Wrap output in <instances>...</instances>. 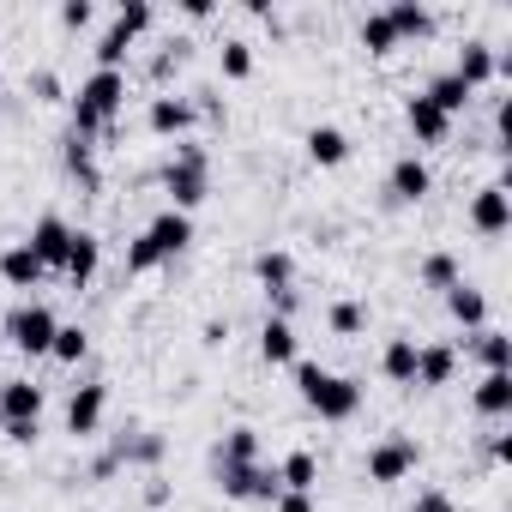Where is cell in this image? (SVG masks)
<instances>
[{"instance_id": "obj_1", "label": "cell", "mask_w": 512, "mask_h": 512, "mask_svg": "<svg viewBox=\"0 0 512 512\" xmlns=\"http://www.w3.org/2000/svg\"><path fill=\"white\" fill-rule=\"evenodd\" d=\"M127 109V73H103L91 67L73 91V133L79 139H115V121Z\"/></svg>"}, {"instance_id": "obj_2", "label": "cell", "mask_w": 512, "mask_h": 512, "mask_svg": "<svg viewBox=\"0 0 512 512\" xmlns=\"http://www.w3.org/2000/svg\"><path fill=\"white\" fill-rule=\"evenodd\" d=\"M163 193H169V211H181V217H193L205 205V193H211V157H205V145H193V139L175 145V163L163 169Z\"/></svg>"}, {"instance_id": "obj_3", "label": "cell", "mask_w": 512, "mask_h": 512, "mask_svg": "<svg viewBox=\"0 0 512 512\" xmlns=\"http://www.w3.org/2000/svg\"><path fill=\"white\" fill-rule=\"evenodd\" d=\"M157 25V13H151V0H127L121 7V19L97 37V67L103 73H127V55H133V43L145 37Z\"/></svg>"}, {"instance_id": "obj_4", "label": "cell", "mask_w": 512, "mask_h": 512, "mask_svg": "<svg viewBox=\"0 0 512 512\" xmlns=\"http://www.w3.org/2000/svg\"><path fill=\"white\" fill-rule=\"evenodd\" d=\"M55 332H61V320H55L43 302L13 308V314H7V326H0V338H7L19 356H49V350H55Z\"/></svg>"}, {"instance_id": "obj_5", "label": "cell", "mask_w": 512, "mask_h": 512, "mask_svg": "<svg viewBox=\"0 0 512 512\" xmlns=\"http://www.w3.org/2000/svg\"><path fill=\"white\" fill-rule=\"evenodd\" d=\"M416 464H422L416 434H386L380 446H368V482H380V488H392V482L416 476Z\"/></svg>"}, {"instance_id": "obj_6", "label": "cell", "mask_w": 512, "mask_h": 512, "mask_svg": "<svg viewBox=\"0 0 512 512\" xmlns=\"http://www.w3.org/2000/svg\"><path fill=\"white\" fill-rule=\"evenodd\" d=\"M302 404H308L320 422H350V416L362 410V380H350V374H332V368H326V380H320Z\"/></svg>"}, {"instance_id": "obj_7", "label": "cell", "mask_w": 512, "mask_h": 512, "mask_svg": "<svg viewBox=\"0 0 512 512\" xmlns=\"http://www.w3.org/2000/svg\"><path fill=\"white\" fill-rule=\"evenodd\" d=\"M253 278H260V290L278 302V320H290V308H296V260L284 247H266V253H253Z\"/></svg>"}, {"instance_id": "obj_8", "label": "cell", "mask_w": 512, "mask_h": 512, "mask_svg": "<svg viewBox=\"0 0 512 512\" xmlns=\"http://www.w3.org/2000/svg\"><path fill=\"white\" fill-rule=\"evenodd\" d=\"M193 121H199L193 97L163 91V97H151V103H145V127H151L157 139H187V133H193Z\"/></svg>"}, {"instance_id": "obj_9", "label": "cell", "mask_w": 512, "mask_h": 512, "mask_svg": "<svg viewBox=\"0 0 512 512\" xmlns=\"http://www.w3.org/2000/svg\"><path fill=\"white\" fill-rule=\"evenodd\" d=\"M470 229L488 235V241L512 229V193H506V181H488V187L470 199Z\"/></svg>"}, {"instance_id": "obj_10", "label": "cell", "mask_w": 512, "mask_h": 512, "mask_svg": "<svg viewBox=\"0 0 512 512\" xmlns=\"http://www.w3.org/2000/svg\"><path fill=\"white\" fill-rule=\"evenodd\" d=\"M139 235H145V241L157 247V260L169 266L175 253H187V247H193V217H181V211H157V217H151V223H145Z\"/></svg>"}, {"instance_id": "obj_11", "label": "cell", "mask_w": 512, "mask_h": 512, "mask_svg": "<svg viewBox=\"0 0 512 512\" xmlns=\"http://www.w3.org/2000/svg\"><path fill=\"white\" fill-rule=\"evenodd\" d=\"M386 193H392L398 205H422V199L434 193V169H428V163L410 151V157H398V163H392V175H386Z\"/></svg>"}, {"instance_id": "obj_12", "label": "cell", "mask_w": 512, "mask_h": 512, "mask_svg": "<svg viewBox=\"0 0 512 512\" xmlns=\"http://www.w3.org/2000/svg\"><path fill=\"white\" fill-rule=\"evenodd\" d=\"M103 410H109V386H103V380H91V386H79V392L67 398V434H79V440H91V434L103 428Z\"/></svg>"}, {"instance_id": "obj_13", "label": "cell", "mask_w": 512, "mask_h": 512, "mask_svg": "<svg viewBox=\"0 0 512 512\" xmlns=\"http://www.w3.org/2000/svg\"><path fill=\"white\" fill-rule=\"evenodd\" d=\"M67 241H73V223H67V217H55V211H43V217L31 223V235H25V247L43 260V272L67 260Z\"/></svg>"}, {"instance_id": "obj_14", "label": "cell", "mask_w": 512, "mask_h": 512, "mask_svg": "<svg viewBox=\"0 0 512 512\" xmlns=\"http://www.w3.org/2000/svg\"><path fill=\"white\" fill-rule=\"evenodd\" d=\"M97 266H103V241H97L91 229H73V241H67V260H61L67 284H73V290H85V284L97 278Z\"/></svg>"}, {"instance_id": "obj_15", "label": "cell", "mask_w": 512, "mask_h": 512, "mask_svg": "<svg viewBox=\"0 0 512 512\" xmlns=\"http://www.w3.org/2000/svg\"><path fill=\"white\" fill-rule=\"evenodd\" d=\"M404 127L416 133V145H446L458 121H446V115H440V109H434V103L416 91V97H404Z\"/></svg>"}, {"instance_id": "obj_16", "label": "cell", "mask_w": 512, "mask_h": 512, "mask_svg": "<svg viewBox=\"0 0 512 512\" xmlns=\"http://www.w3.org/2000/svg\"><path fill=\"white\" fill-rule=\"evenodd\" d=\"M452 374H458V350L452 344H416V386L422 392L452 386Z\"/></svg>"}, {"instance_id": "obj_17", "label": "cell", "mask_w": 512, "mask_h": 512, "mask_svg": "<svg viewBox=\"0 0 512 512\" xmlns=\"http://www.w3.org/2000/svg\"><path fill=\"white\" fill-rule=\"evenodd\" d=\"M260 362H272V368H290V362H302V338H296V326L290 320H266L260 326Z\"/></svg>"}, {"instance_id": "obj_18", "label": "cell", "mask_w": 512, "mask_h": 512, "mask_svg": "<svg viewBox=\"0 0 512 512\" xmlns=\"http://www.w3.org/2000/svg\"><path fill=\"white\" fill-rule=\"evenodd\" d=\"M422 97H428V103H434V109H440L446 121H458V115H464V109L476 103V91H470V85H464L458 73H434V79L422 85Z\"/></svg>"}, {"instance_id": "obj_19", "label": "cell", "mask_w": 512, "mask_h": 512, "mask_svg": "<svg viewBox=\"0 0 512 512\" xmlns=\"http://www.w3.org/2000/svg\"><path fill=\"white\" fill-rule=\"evenodd\" d=\"M43 416V386L37 380H7L0 386V422H37Z\"/></svg>"}, {"instance_id": "obj_20", "label": "cell", "mask_w": 512, "mask_h": 512, "mask_svg": "<svg viewBox=\"0 0 512 512\" xmlns=\"http://www.w3.org/2000/svg\"><path fill=\"white\" fill-rule=\"evenodd\" d=\"M0 284H7V290H37L43 284V260L25 241H13L7 253H0Z\"/></svg>"}, {"instance_id": "obj_21", "label": "cell", "mask_w": 512, "mask_h": 512, "mask_svg": "<svg viewBox=\"0 0 512 512\" xmlns=\"http://www.w3.org/2000/svg\"><path fill=\"white\" fill-rule=\"evenodd\" d=\"M446 73H458L470 91H482V85H494V49L482 43V37H470L464 49H458V61L446 67Z\"/></svg>"}, {"instance_id": "obj_22", "label": "cell", "mask_w": 512, "mask_h": 512, "mask_svg": "<svg viewBox=\"0 0 512 512\" xmlns=\"http://www.w3.org/2000/svg\"><path fill=\"white\" fill-rule=\"evenodd\" d=\"M470 356L482 362V374H512V338H506L500 326L470 332Z\"/></svg>"}, {"instance_id": "obj_23", "label": "cell", "mask_w": 512, "mask_h": 512, "mask_svg": "<svg viewBox=\"0 0 512 512\" xmlns=\"http://www.w3.org/2000/svg\"><path fill=\"white\" fill-rule=\"evenodd\" d=\"M302 145H308V157H314L320 169H344V163H350V133H344V127H308Z\"/></svg>"}, {"instance_id": "obj_24", "label": "cell", "mask_w": 512, "mask_h": 512, "mask_svg": "<svg viewBox=\"0 0 512 512\" xmlns=\"http://www.w3.org/2000/svg\"><path fill=\"white\" fill-rule=\"evenodd\" d=\"M470 404H476V416H488V422L512 416V374H482L476 392H470Z\"/></svg>"}, {"instance_id": "obj_25", "label": "cell", "mask_w": 512, "mask_h": 512, "mask_svg": "<svg viewBox=\"0 0 512 512\" xmlns=\"http://www.w3.org/2000/svg\"><path fill=\"white\" fill-rule=\"evenodd\" d=\"M386 19H392L398 43H422V37H434V13L422 7V0H392V7H386Z\"/></svg>"}, {"instance_id": "obj_26", "label": "cell", "mask_w": 512, "mask_h": 512, "mask_svg": "<svg viewBox=\"0 0 512 512\" xmlns=\"http://www.w3.org/2000/svg\"><path fill=\"white\" fill-rule=\"evenodd\" d=\"M446 314H452L464 332H482V326H488V296L470 290V284H452V290H446Z\"/></svg>"}, {"instance_id": "obj_27", "label": "cell", "mask_w": 512, "mask_h": 512, "mask_svg": "<svg viewBox=\"0 0 512 512\" xmlns=\"http://www.w3.org/2000/svg\"><path fill=\"white\" fill-rule=\"evenodd\" d=\"M380 380L416 386V338H386V350H380Z\"/></svg>"}, {"instance_id": "obj_28", "label": "cell", "mask_w": 512, "mask_h": 512, "mask_svg": "<svg viewBox=\"0 0 512 512\" xmlns=\"http://www.w3.org/2000/svg\"><path fill=\"white\" fill-rule=\"evenodd\" d=\"M356 43H362V49H368L374 61H386V55H398V49H404L386 13H368V19H362V31H356Z\"/></svg>"}, {"instance_id": "obj_29", "label": "cell", "mask_w": 512, "mask_h": 512, "mask_svg": "<svg viewBox=\"0 0 512 512\" xmlns=\"http://www.w3.org/2000/svg\"><path fill=\"white\" fill-rule=\"evenodd\" d=\"M278 482H284L290 494H314V488H320V458H314V452H290V458L278 464Z\"/></svg>"}, {"instance_id": "obj_30", "label": "cell", "mask_w": 512, "mask_h": 512, "mask_svg": "<svg viewBox=\"0 0 512 512\" xmlns=\"http://www.w3.org/2000/svg\"><path fill=\"white\" fill-rule=\"evenodd\" d=\"M217 464H260V428H229L217 446Z\"/></svg>"}, {"instance_id": "obj_31", "label": "cell", "mask_w": 512, "mask_h": 512, "mask_svg": "<svg viewBox=\"0 0 512 512\" xmlns=\"http://www.w3.org/2000/svg\"><path fill=\"white\" fill-rule=\"evenodd\" d=\"M61 157H67V175H73L79 187H91V193L103 187V175H97V163H91V139L67 133V151H61Z\"/></svg>"}, {"instance_id": "obj_32", "label": "cell", "mask_w": 512, "mask_h": 512, "mask_svg": "<svg viewBox=\"0 0 512 512\" xmlns=\"http://www.w3.org/2000/svg\"><path fill=\"white\" fill-rule=\"evenodd\" d=\"M452 284H464V266H458V253H428L422 260V290H452Z\"/></svg>"}, {"instance_id": "obj_33", "label": "cell", "mask_w": 512, "mask_h": 512, "mask_svg": "<svg viewBox=\"0 0 512 512\" xmlns=\"http://www.w3.org/2000/svg\"><path fill=\"white\" fill-rule=\"evenodd\" d=\"M326 326H332L338 338H362V332H368V308H362V302H332V308H326Z\"/></svg>"}, {"instance_id": "obj_34", "label": "cell", "mask_w": 512, "mask_h": 512, "mask_svg": "<svg viewBox=\"0 0 512 512\" xmlns=\"http://www.w3.org/2000/svg\"><path fill=\"white\" fill-rule=\"evenodd\" d=\"M217 61H223V79H253V43H241V37H229L223 49H217Z\"/></svg>"}, {"instance_id": "obj_35", "label": "cell", "mask_w": 512, "mask_h": 512, "mask_svg": "<svg viewBox=\"0 0 512 512\" xmlns=\"http://www.w3.org/2000/svg\"><path fill=\"white\" fill-rule=\"evenodd\" d=\"M85 350H91V332H85V326H61V332H55V350H49V356L73 368V362H85Z\"/></svg>"}, {"instance_id": "obj_36", "label": "cell", "mask_w": 512, "mask_h": 512, "mask_svg": "<svg viewBox=\"0 0 512 512\" xmlns=\"http://www.w3.org/2000/svg\"><path fill=\"white\" fill-rule=\"evenodd\" d=\"M121 464H157L163 458V434H139V440H115Z\"/></svg>"}, {"instance_id": "obj_37", "label": "cell", "mask_w": 512, "mask_h": 512, "mask_svg": "<svg viewBox=\"0 0 512 512\" xmlns=\"http://www.w3.org/2000/svg\"><path fill=\"white\" fill-rule=\"evenodd\" d=\"M91 19H97V7H91V0H67V7H61V25H67V31H85Z\"/></svg>"}, {"instance_id": "obj_38", "label": "cell", "mask_w": 512, "mask_h": 512, "mask_svg": "<svg viewBox=\"0 0 512 512\" xmlns=\"http://www.w3.org/2000/svg\"><path fill=\"white\" fill-rule=\"evenodd\" d=\"M31 91H37V103H61V79H55L49 67H37V73H31Z\"/></svg>"}, {"instance_id": "obj_39", "label": "cell", "mask_w": 512, "mask_h": 512, "mask_svg": "<svg viewBox=\"0 0 512 512\" xmlns=\"http://www.w3.org/2000/svg\"><path fill=\"white\" fill-rule=\"evenodd\" d=\"M410 512H458V506H452V494H446V488H422Z\"/></svg>"}, {"instance_id": "obj_40", "label": "cell", "mask_w": 512, "mask_h": 512, "mask_svg": "<svg viewBox=\"0 0 512 512\" xmlns=\"http://www.w3.org/2000/svg\"><path fill=\"white\" fill-rule=\"evenodd\" d=\"M0 428H7V440H13V446H37V434H43L37 422H0Z\"/></svg>"}, {"instance_id": "obj_41", "label": "cell", "mask_w": 512, "mask_h": 512, "mask_svg": "<svg viewBox=\"0 0 512 512\" xmlns=\"http://www.w3.org/2000/svg\"><path fill=\"white\" fill-rule=\"evenodd\" d=\"M272 512H314V494H290V488H284V494L272 500Z\"/></svg>"}, {"instance_id": "obj_42", "label": "cell", "mask_w": 512, "mask_h": 512, "mask_svg": "<svg viewBox=\"0 0 512 512\" xmlns=\"http://www.w3.org/2000/svg\"><path fill=\"white\" fill-rule=\"evenodd\" d=\"M223 338H229V320H205V332H199V344H205V350H217Z\"/></svg>"}, {"instance_id": "obj_43", "label": "cell", "mask_w": 512, "mask_h": 512, "mask_svg": "<svg viewBox=\"0 0 512 512\" xmlns=\"http://www.w3.org/2000/svg\"><path fill=\"white\" fill-rule=\"evenodd\" d=\"M488 458H494V464H512V434H494V446H488Z\"/></svg>"}, {"instance_id": "obj_44", "label": "cell", "mask_w": 512, "mask_h": 512, "mask_svg": "<svg viewBox=\"0 0 512 512\" xmlns=\"http://www.w3.org/2000/svg\"><path fill=\"white\" fill-rule=\"evenodd\" d=\"M115 470H121V458H115V452H103V458L91 464V476H97V482H103V476H115Z\"/></svg>"}, {"instance_id": "obj_45", "label": "cell", "mask_w": 512, "mask_h": 512, "mask_svg": "<svg viewBox=\"0 0 512 512\" xmlns=\"http://www.w3.org/2000/svg\"><path fill=\"white\" fill-rule=\"evenodd\" d=\"M0 253H7V247H0Z\"/></svg>"}]
</instances>
